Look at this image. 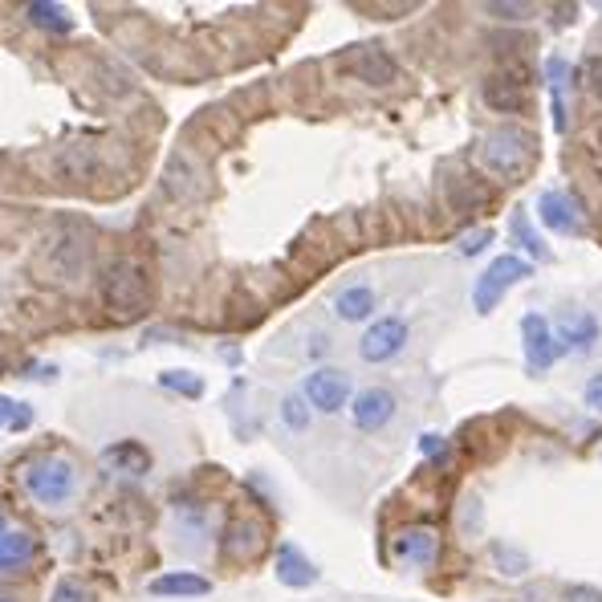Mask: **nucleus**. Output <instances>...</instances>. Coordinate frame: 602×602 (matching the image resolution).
<instances>
[{
	"mask_svg": "<svg viewBox=\"0 0 602 602\" xmlns=\"http://www.w3.org/2000/svg\"><path fill=\"white\" fill-rule=\"evenodd\" d=\"M102 301L114 318L135 322L151 310V281L139 261H114L102 277Z\"/></svg>",
	"mask_w": 602,
	"mask_h": 602,
	"instance_id": "nucleus-1",
	"label": "nucleus"
},
{
	"mask_svg": "<svg viewBox=\"0 0 602 602\" xmlns=\"http://www.w3.org/2000/svg\"><path fill=\"white\" fill-rule=\"evenodd\" d=\"M533 159H537V143L521 127H497L480 139V163H485L493 175L517 179L533 167Z\"/></svg>",
	"mask_w": 602,
	"mask_h": 602,
	"instance_id": "nucleus-2",
	"label": "nucleus"
},
{
	"mask_svg": "<svg viewBox=\"0 0 602 602\" xmlns=\"http://www.w3.org/2000/svg\"><path fill=\"white\" fill-rule=\"evenodd\" d=\"M25 489H29L41 505L57 509V505H66V501L78 493V468H74V460H66V456H41V460H33V464L25 468Z\"/></svg>",
	"mask_w": 602,
	"mask_h": 602,
	"instance_id": "nucleus-3",
	"label": "nucleus"
},
{
	"mask_svg": "<svg viewBox=\"0 0 602 602\" xmlns=\"http://www.w3.org/2000/svg\"><path fill=\"white\" fill-rule=\"evenodd\" d=\"M529 273H533L529 261H521V257H513V253L497 257L485 273L476 277V285H472V306H476V314H493L497 301H501L513 285H521Z\"/></svg>",
	"mask_w": 602,
	"mask_h": 602,
	"instance_id": "nucleus-4",
	"label": "nucleus"
},
{
	"mask_svg": "<svg viewBox=\"0 0 602 602\" xmlns=\"http://www.w3.org/2000/svg\"><path fill=\"white\" fill-rule=\"evenodd\" d=\"M521 342H525V367H529V375H541V371L554 367L558 342H554V326L541 314H525L521 318Z\"/></svg>",
	"mask_w": 602,
	"mask_h": 602,
	"instance_id": "nucleus-5",
	"label": "nucleus"
},
{
	"mask_svg": "<svg viewBox=\"0 0 602 602\" xmlns=\"http://www.w3.org/2000/svg\"><path fill=\"white\" fill-rule=\"evenodd\" d=\"M537 216H541V224L562 236H586V212H582L578 196H570V192H541Z\"/></svg>",
	"mask_w": 602,
	"mask_h": 602,
	"instance_id": "nucleus-6",
	"label": "nucleus"
},
{
	"mask_svg": "<svg viewBox=\"0 0 602 602\" xmlns=\"http://www.w3.org/2000/svg\"><path fill=\"white\" fill-rule=\"evenodd\" d=\"M163 188H167V196L179 200V204L200 200V196H204V171H200V163H196L192 155H184V151H175V155L167 159V167H163Z\"/></svg>",
	"mask_w": 602,
	"mask_h": 602,
	"instance_id": "nucleus-7",
	"label": "nucleus"
},
{
	"mask_svg": "<svg viewBox=\"0 0 602 602\" xmlns=\"http://www.w3.org/2000/svg\"><path fill=\"white\" fill-rule=\"evenodd\" d=\"M391 554H395L403 566L428 570V566H436V558H440V537H436L432 529H424V525L399 529V533L391 537Z\"/></svg>",
	"mask_w": 602,
	"mask_h": 602,
	"instance_id": "nucleus-8",
	"label": "nucleus"
},
{
	"mask_svg": "<svg viewBox=\"0 0 602 602\" xmlns=\"http://www.w3.org/2000/svg\"><path fill=\"white\" fill-rule=\"evenodd\" d=\"M407 346V322L403 318H379L363 342H358V354L367 358V363H391V358Z\"/></svg>",
	"mask_w": 602,
	"mask_h": 602,
	"instance_id": "nucleus-9",
	"label": "nucleus"
},
{
	"mask_svg": "<svg viewBox=\"0 0 602 602\" xmlns=\"http://www.w3.org/2000/svg\"><path fill=\"white\" fill-rule=\"evenodd\" d=\"M346 399H350V379H346V371L318 367L314 375H306V403H310V407L334 415V411L346 407Z\"/></svg>",
	"mask_w": 602,
	"mask_h": 602,
	"instance_id": "nucleus-10",
	"label": "nucleus"
},
{
	"mask_svg": "<svg viewBox=\"0 0 602 602\" xmlns=\"http://www.w3.org/2000/svg\"><path fill=\"white\" fill-rule=\"evenodd\" d=\"M346 70L358 78V82H367V86H391L399 78V66H395V57L379 45H358L350 57H346Z\"/></svg>",
	"mask_w": 602,
	"mask_h": 602,
	"instance_id": "nucleus-11",
	"label": "nucleus"
},
{
	"mask_svg": "<svg viewBox=\"0 0 602 602\" xmlns=\"http://www.w3.org/2000/svg\"><path fill=\"white\" fill-rule=\"evenodd\" d=\"M395 395L387 391V387H367V391H358V399H354V407H350V415H354V428L358 432H379V428H387L391 419H395Z\"/></svg>",
	"mask_w": 602,
	"mask_h": 602,
	"instance_id": "nucleus-12",
	"label": "nucleus"
},
{
	"mask_svg": "<svg viewBox=\"0 0 602 602\" xmlns=\"http://www.w3.org/2000/svg\"><path fill=\"white\" fill-rule=\"evenodd\" d=\"M598 322L590 318V314H582V310H570L566 318H562V326H558V334H554V342H558V354L566 350V354H586V350H594V342H598Z\"/></svg>",
	"mask_w": 602,
	"mask_h": 602,
	"instance_id": "nucleus-13",
	"label": "nucleus"
},
{
	"mask_svg": "<svg viewBox=\"0 0 602 602\" xmlns=\"http://www.w3.org/2000/svg\"><path fill=\"white\" fill-rule=\"evenodd\" d=\"M277 582H285L293 590H306V586L318 582V566L301 554L297 546H281L277 550Z\"/></svg>",
	"mask_w": 602,
	"mask_h": 602,
	"instance_id": "nucleus-14",
	"label": "nucleus"
},
{
	"mask_svg": "<svg viewBox=\"0 0 602 602\" xmlns=\"http://www.w3.org/2000/svg\"><path fill=\"white\" fill-rule=\"evenodd\" d=\"M33 554H37V537L25 529H9L5 517H0V570H17L33 562Z\"/></svg>",
	"mask_w": 602,
	"mask_h": 602,
	"instance_id": "nucleus-15",
	"label": "nucleus"
},
{
	"mask_svg": "<svg viewBox=\"0 0 602 602\" xmlns=\"http://www.w3.org/2000/svg\"><path fill=\"white\" fill-rule=\"evenodd\" d=\"M375 289L371 285H346L338 297H334V314L342 318V322H363V318H371L375 314Z\"/></svg>",
	"mask_w": 602,
	"mask_h": 602,
	"instance_id": "nucleus-16",
	"label": "nucleus"
},
{
	"mask_svg": "<svg viewBox=\"0 0 602 602\" xmlns=\"http://www.w3.org/2000/svg\"><path fill=\"white\" fill-rule=\"evenodd\" d=\"M151 594H159V598H204V594H212V582L200 578V574H184V570H179V574L155 578Z\"/></svg>",
	"mask_w": 602,
	"mask_h": 602,
	"instance_id": "nucleus-17",
	"label": "nucleus"
},
{
	"mask_svg": "<svg viewBox=\"0 0 602 602\" xmlns=\"http://www.w3.org/2000/svg\"><path fill=\"white\" fill-rule=\"evenodd\" d=\"M261 525L257 521H232L224 533V554L228 558H253L261 550Z\"/></svg>",
	"mask_w": 602,
	"mask_h": 602,
	"instance_id": "nucleus-18",
	"label": "nucleus"
},
{
	"mask_svg": "<svg viewBox=\"0 0 602 602\" xmlns=\"http://www.w3.org/2000/svg\"><path fill=\"white\" fill-rule=\"evenodd\" d=\"M102 460H106L110 468H118V472H135V476H143V472L151 468V456H147V448H139V444H131V440H123V444H110V448L102 452Z\"/></svg>",
	"mask_w": 602,
	"mask_h": 602,
	"instance_id": "nucleus-19",
	"label": "nucleus"
},
{
	"mask_svg": "<svg viewBox=\"0 0 602 602\" xmlns=\"http://www.w3.org/2000/svg\"><path fill=\"white\" fill-rule=\"evenodd\" d=\"M485 102L493 110H521L525 106V82H513V78H493L485 82Z\"/></svg>",
	"mask_w": 602,
	"mask_h": 602,
	"instance_id": "nucleus-20",
	"label": "nucleus"
},
{
	"mask_svg": "<svg viewBox=\"0 0 602 602\" xmlns=\"http://www.w3.org/2000/svg\"><path fill=\"white\" fill-rule=\"evenodd\" d=\"M546 74H550V94H554V127L566 131V102H562V94H566V74H570V70H566L562 57H550Z\"/></svg>",
	"mask_w": 602,
	"mask_h": 602,
	"instance_id": "nucleus-21",
	"label": "nucleus"
},
{
	"mask_svg": "<svg viewBox=\"0 0 602 602\" xmlns=\"http://www.w3.org/2000/svg\"><path fill=\"white\" fill-rule=\"evenodd\" d=\"M489 558H493V566H497L505 578H521V574L529 570V558H525L521 550H513V546H501V541H493V546H489Z\"/></svg>",
	"mask_w": 602,
	"mask_h": 602,
	"instance_id": "nucleus-22",
	"label": "nucleus"
},
{
	"mask_svg": "<svg viewBox=\"0 0 602 602\" xmlns=\"http://www.w3.org/2000/svg\"><path fill=\"white\" fill-rule=\"evenodd\" d=\"M29 424H33V407L0 395V432H25Z\"/></svg>",
	"mask_w": 602,
	"mask_h": 602,
	"instance_id": "nucleus-23",
	"label": "nucleus"
},
{
	"mask_svg": "<svg viewBox=\"0 0 602 602\" xmlns=\"http://www.w3.org/2000/svg\"><path fill=\"white\" fill-rule=\"evenodd\" d=\"M509 228H513V236L521 240V249H525L529 257H537V261H550V257H554V253L537 240V232L529 228V216H525V212H513V224H509Z\"/></svg>",
	"mask_w": 602,
	"mask_h": 602,
	"instance_id": "nucleus-24",
	"label": "nucleus"
},
{
	"mask_svg": "<svg viewBox=\"0 0 602 602\" xmlns=\"http://www.w3.org/2000/svg\"><path fill=\"white\" fill-rule=\"evenodd\" d=\"M281 419H285V428L306 432L310 428V403H306V395H285L281 399Z\"/></svg>",
	"mask_w": 602,
	"mask_h": 602,
	"instance_id": "nucleus-25",
	"label": "nucleus"
},
{
	"mask_svg": "<svg viewBox=\"0 0 602 602\" xmlns=\"http://www.w3.org/2000/svg\"><path fill=\"white\" fill-rule=\"evenodd\" d=\"M29 21L41 25V29H53V33H66L70 29V17L62 5H29Z\"/></svg>",
	"mask_w": 602,
	"mask_h": 602,
	"instance_id": "nucleus-26",
	"label": "nucleus"
},
{
	"mask_svg": "<svg viewBox=\"0 0 602 602\" xmlns=\"http://www.w3.org/2000/svg\"><path fill=\"white\" fill-rule=\"evenodd\" d=\"M578 82H582V90H586L590 98H598V102H602V53L586 57V62L578 66Z\"/></svg>",
	"mask_w": 602,
	"mask_h": 602,
	"instance_id": "nucleus-27",
	"label": "nucleus"
},
{
	"mask_svg": "<svg viewBox=\"0 0 602 602\" xmlns=\"http://www.w3.org/2000/svg\"><path fill=\"white\" fill-rule=\"evenodd\" d=\"M485 13L497 17V21H525V17H533V5H517V0H489Z\"/></svg>",
	"mask_w": 602,
	"mask_h": 602,
	"instance_id": "nucleus-28",
	"label": "nucleus"
},
{
	"mask_svg": "<svg viewBox=\"0 0 602 602\" xmlns=\"http://www.w3.org/2000/svg\"><path fill=\"white\" fill-rule=\"evenodd\" d=\"M163 387H171V391H179V395H188V399H196V395L204 391V383H200L196 375H188V371H167V375H163Z\"/></svg>",
	"mask_w": 602,
	"mask_h": 602,
	"instance_id": "nucleus-29",
	"label": "nucleus"
},
{
	"mask_svg": "<svg viewBox=\"0 0 602 602\" xmlns=\"http://www.w3.org/2000/svg\"><path fill=\"white\" fill-rule=\"evenodd\" d=\"M53 602H94V594L82 582H62L53 590Z\"/></svg>",
	"mask_w": 602,
	"mask_h": 602,
	"instance_id": "nucleus-30",
	"label": "nucleus"
},
{
	"mask_svg": "<svg viewBox=\"0 0 602 602\" xmlns=\"http://www.w3.org/2000/svg\"><path fill=\"white\" fill-rule=\"evenodd\" d=\"M489 240H493V232H489V228H476L472 236H464V240H460V253H464V257H472V253L485 249Z\"/></svg>",
	"mask_w": 602,
	"mask_h": 602,
	"instance_id": "nucleus-31",
	"label": "nucleus"
},
{
	"mask_svg": "<svg viewBox=\"0 0 602 602\" xmlns=\"http://www.w3.org/2000/svg\"><path fill=\"white\" fill-rule=\"evenodd\" d=\"M566 602H602V590H594V586H566Z\"/></svg>",
	"mask_w": 602,
	"mask_h": 602,
	"instance_id": "nucleus-32",
	"label": "nucleus"
},
{
	"mask_svg": "<svg viewBox=\"0 0 602 602\" xmlns=\"http://www.w3.org/2000/svg\"><path fill=\"white\" fill-rule=\"evenodd\" d=\"M419 452H424V456H444V452H448V440H444V436H424V440H419Z\"/></svg>",
	"mask_w": 602,
	"mask_h": 602,
	"instance_id": "nucleus-33",
	"label": "nucleus"
},
{
	"mask_svg": "<svg viewBox=\"0 0 602 602\" xmlns=\"http://www.w3.org/2000/svg\"><path fill=\"white\" fill-rule=\"evenodd\" d=\"M586 407L602 411V375H594V379L586 383Z\"/></svg>",
	"mask_w": 602,
	"mask_h": 602,
	"instance_id": "nucleus-34",
	"label": "nucleus"
},
{
	"mask_svg": "<svg viewBox=\"0 0 602 602\" xmlns=\"http://www.w3.org/2000/svg\"><path fill=\"white\" fill-rule=\"evenodd\" d=\"M0 602H21V598H17L13 590H0Z\"/></svg>",
	"mask_w": 602,
	"mask_h": 602,
	"instance_id": "nucleus-35",
	"label": "nucleus"
}]
</instances>
